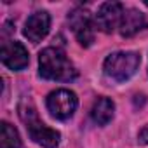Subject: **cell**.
Segmentation results:
<instances>
[{
  "mask_svg": "<svg viewBox=\"0 0 148 148\" xmlns=\"http://www.w3.org/2000/svg\"><path fill=\"white\" fill-rule=\"evenodd\" d=\"M45 105H47V110L51 112L52 117H56L59 120H66L77 110L79 101H77L75 92H71L68 89H58L47 96Z\"/></svg>",
  "mask_w": 148,
  "mask_h": 148,
  "instance_id": "277c9868",
  "label": "cell"
},
{
  "mask_svg": "<svg viewBox=\"0 0 148 148\" xmlns=\"http://www.w3.org/2000/svg\"><path fill=\"white\" fill-rule=\"evenodd\" d=\"M139 141L145 143V145H148V125H145V127L141 129V132H139Z\"/></svg>",
  "mask_w": 148,
  "mask_h": 148,
  "instance_id": "7c38bea8",
  "label": "cell"
},
{
  "mask_svg": "<svg viewBox=\"0 0 148 148\" xmlns=\"http://www.w3.org/2000/svg\"><path fill=\"white\" fill-rule=\"evenodd\" d=\"M141 63V58L138 52L132 51H120V52H113L105 59V75L115 82H124L127 79H131L138 66Z\"/></svg>",
  "mask_w": 148,
  "mask_h": 148,
  "instance_id": "3957f363",
  "label": "cell"
},
{
  "mask_svg": "<svg viewBox=\"0 0 148 148\" xmlns=\"http://www.w3.org/2000/svg\"><path fill=\"white\" fill-rule=\"evenodd\" d=\"M145 5H146V7H148V0H145Z\"/></svg>",
  "mask_w": 148,
  "mask_h": 148,
  "instance_id": "4fadbf2b",
  "label": "cell"
},
{
  "mask_svg": "<svg viewBox=\"0 0 148 148\" xmlns=\"http://www.w3.org/2000/svg\"><path fill=\"white\" fill-rule=\"evenodd\" d=\"M38 71L40 77L47 80L70 82L77 79V70L73 63L58 47H47L38 54Z\"/></svg>",
  "mask_w": 148,
  "mask_h": 148,
  "instance_id": "6da1fadb",
  "label": "cell"
},
{
  "mask_svg": "<svg viewBox=\"0 0 148 148\" xmlns=\"http://www.w3.org/2000/svg\"><path fill=\"white\" fill-rule=\"evenodd\" d=\"M0 58H2V63L11 70H23L30 61L28 51L21 42H5L0 51Z\"/></svg>",
  "mask_w": 148,
  "mask_h": 148,
  "instance_id": "52a82bcc",
  "label": "cell"
},
{
  "mask_svg": "<svg viewBox=\"0 0 148 148\" xmlns=\"http://www.w3.org/2000/svg\"><path fill=\"white\" fill-rule=\"evenodd\" d=\"M0 148H21L19 134L9 122L0 124Z\"/></svg>",
  "mask_w": 148,
  "mask_h": 148,
  "instance_id": "8fae6325",
  "label": "cell"
},
{
  "mask_svg": "<svg viewBox=\"0 0 148 148\" xmlns=\"http://www.w3.org/2000/svg\"><path fill=\"white\" fill-rule=\"evenodd\" d=\"M122 16L124 5L120 2H105L94 16V26L105 33H112L120 26Z\"/></svg>",
  "mask_w": 148,
  "mask_h": 148,
  "instance_id": "8992f818",
  "label": "cell"
},
{
  "mask_svg": "<svg viewBox=\"0 0 148 148\" xmlns=\"http://www.w3.org/2000/svg\"><path fill=\"white\" fill-rule=\"evenodd\" d=\"M145 26H146L145 16L138 9H127V11H124V16L120 19L119 32L122 37H132V35L139 33Z\"/></svg>",
  "mask_w": 148,
  "mask_h": 148,
  "instance_id": "9c48e42d",
  "label": "cell"
},
{
  "mask_svg": "<svg viewBox=\"0 0 148 148\" xmlns=\"http://www.w3.org/2000/svg\"><path fill=\"white\" fill-rule=\"evenodd\" d=\"M49 28H51V18H49V14L45 11H37V12H33L28 18L23 33H25V37L30 42L37 44V42H40L49 33Z\"/></svg>",
  "mask_w": 148,
  "mask_h": 148,
  "instance_id": "ba28073f",
  "label": "cell"
},
{
  "mask_svg": "<svg viewBox=\"0 0 148 148\" xmlns=\"http://www.w3.org/2000/svg\"><path fill=\"white\" fill-rule=\"evenodd\" d=\"M68 21H70V26H71V30L75 33L80 45L89 47L94 42V28L96 26H94L91 14L86 9H75L70 14Z\"/></svg>",
  "mask_w": 148,
  "mask_h": 148,
  "instance_id": "5b68a950",
  "label": "cell"
},
{
  "mask_svg": "<svg viewBox=\"0 0 148 148\" xmlns=\"http://www.w3.org/2000/svg\"><path fill=\"white\" fill-rule=\"evenodd\" d=\"M113 112H115V105L110 98H98L92 105L91 117L98 125H106L113 119Z\"/></svg>",
  "mask_w": 148,
  "mask_h": 148,
  "instance_id": "30bf717a",
  "label": "cell"
},
{
  "mask_svg": "<svg viewBox=\"0 0 148 148\" xmlns=\"http://www.w3.org/2000/svg\"><path fill=\"white\" fill-rule=\"evenodd\" d=\"M19 115H21L23 122L26 124V129H28L30 138H32L37 145H40V146H44V148H56V146L59 145L61 134H59L56 129H51V127H47L44 122L38 120L37 112H35V108H33L32 103H26V101H25V103L19 106Z\"/></svg>",
  "mask_w": 148,
  "mask_h": 148,
  "instance_id": "7a4b0ae2",
  "label": "cell"
}]
</instances>
